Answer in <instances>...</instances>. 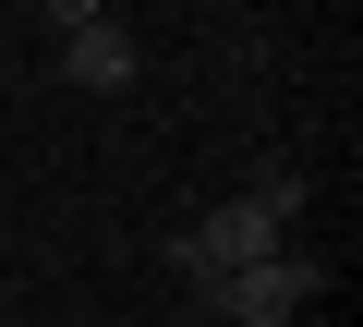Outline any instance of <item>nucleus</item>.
I'll return each instance as SVG.
<instances>
[{
  "label": "nucleus",
  "instance_id": "20e7f679",
  "mask_svg": "<svg viewBox=\"0 0 363 327\" xmlns=\"http://www.w3.org/2000/svg\"><path fill=\"white\" fill-rule=\"evenodd\" d=\"M85 25H109V0H49V37H85Z\"/></svg>",
  "mask_w": 363,
  "mask_h": 327
},
{
  "label": "nucleus",
  "instance_id": "7ed1b4c3",
  "mask_svg": "<svg viewBox=\"0 0 363 327\" xmlns=\"http://www.w3.org/2000/svg\"><path fill=\"white\" fill-rule=\"evenodd\" d=\"M255 206H267V218L291 231V218H303V170H255Z\"/></svg>",
  "mask_w": 363,
  "mask_h": 327
},
{
  "label": "nucleus",
  "instance_id": "f257e3e1",
  "mask_svg": "<svg viewBox=\"0 0 363 327\" xmlns=\"http://www.w3.org/2000/svg\"><path fill=\"white\" fill-rule=\"evenodd\" d=\"M315 291H327V267H315L303 243H279L267 267H230V279H206V303H218V315H242V327H291Z\"/></svg>",
  "mask_w": 363,
  "mask_h": 327
},
{
  "label": "nucleus",
  "instance_id": "f03ea898",
  "mask_svg": "<svg viewBox=\"0 0 363 327\" xmlns=\"http://www.w3.org/2000/svg\"><path fill=\"white\" fill-rule=\"evenodd\" d=\"M133 73H145V49H133L121 25H85V37H61V85H85V97H97V85H133Z\"/></svg>",
  "mask_w": 363,
  "mask_h": 327
}]
</instances>
